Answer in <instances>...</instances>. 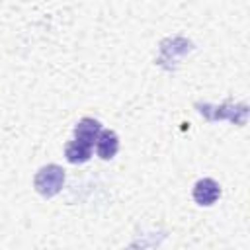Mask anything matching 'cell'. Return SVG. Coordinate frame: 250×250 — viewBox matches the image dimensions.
Here are the masks:
<instances>
[{
    "label": "cell",
    "instance_id": "cell-1",
    "mask_svg": "<svg viewBox=\"0 0 250 250\" xmlns=\"http://www.w3.org/2000/svg\"><path fill=\"white\" fill-rule=\"evenodd\" d=\"M64 184V172L61 166L57 164H47L43 166L37 174H35V180H33V186L35 189L43 195V197H53L61 191Z\"/></svg>",
    "mask_w": 250,
    "mask_h": 250
},
{
    "label": "cell",
    "instance_id": "cell-2",
    "mask_svg": "<svg viewBox=\"0 0 250 250\" xmlns=\"http://www.w3.org/2000/svg\"><path fill=\"white\" fill-rule=\"evenodd\" d=\"M221 195V188L215 180L203 178L193 186V199L199 205H213Z\"/></svg>",
    "mask_w": 250,
    "mask_h": 250
},
{
    "label": "cell",
    "instance_id": "cell-3",
    "mask_svg": "<svg viewBox=\"0 0 250 250\" xmlns=\"http://www.w3.org/2000/svg\"><path fill=\"white\" fill-rule=\"evenodd\" d=\"M119 150V139L113 131L105 129V131H100L98 139H96V152L100 158L104 160H111Z\"/></svg>",
    "mask_w": 250,
    "mask_h": 250
},
{
    "label": "cell",
    "instance_id": "cell-4",
    "mask_svg": "<svg viewBox=\"0 0 250 250\" xmlns=\"http://www.w3.org/2000/svg\"><path fill=\"white\" fill-rule=\"evenodd\" d=\"M100 131H102L100 121H96V119H92V117H84V119H80V121L76 123V127H74V139H78V141H82V143L94 146V143H96Z\"/></svg>",
    "mask_w": 250,
    "mask_h": 250
},
{
    "label": "cell",
    "instance_id": "cell-5",
    "mask_svg": "<svg viewBox=\"0 0 250 250\" xmlns=\"http://www.w3.org/2000/svg\"><path fill=\"white\" fill-rule=\"evenodd\" d=\"M64 156L70 164H82L86 160H90L92 156V146L78 141V139H72L66 146H64Z\"/></svg>",
    "mask_w": 250,
    "mask_h": 250
}]
</instances>
